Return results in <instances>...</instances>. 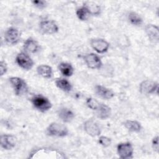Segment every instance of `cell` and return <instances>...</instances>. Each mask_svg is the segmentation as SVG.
<instances>
[{"label": "cell", "instance_id": "obj_1", "mask_svg": "<svg viewBox=\"0 0 159 159\" xmlns=\"http://www.w3.org/2000/svg\"><path fill=\"white\" fill-rule=\"evenodd\" d=\"M30 158H65L63 153L60 150L48 147L38 148L30 152Z\"/></svg>", "mask_w": 159, "mask_h": 159}, {"label": "cell", "instance_id": "obj_2", "mask_svg": "<svg viewBox=\"0 0 159 159\" xmlns=\"http://www.w3.org/2000/svg\"><path fill=\"white\" fill-rule=\"evenodd\" d=\"M46 132L49 136L58 137H65L68 134L67 127L65 125L57 122L51 123L47 127Z\"/></svg>", "mask_w": 159, "mask_h": 159}, {"label": "cell", "instance_id": "obj_3", "mask_svg": "<svg viewBox=\"0 0 159 159\" xmlns=\"http://www.w3.org/2000/svg\"><path fill=\"white\" fill-rule=\"evenodd\" d=\"M31 101L33 106L42 112L48 111L52 107L50 101L47 98L40 94L34 96Z\"/></svg>", "mask_w": 159, "mask_h": 159}, {"label": "cell", "instance_id": "obj_4", "mask_svg": "<svg viewBox=\"0 0 159 159\" xmlns=\"http://www.w3.org/2000/svg\"><path fill=\"white\" fill-rule=\"evenodd\" d=\"M9 81L16 95L21 96L27 93L28 91L27 85L22 78L19 77H11L9 78Z\"/></svg>", "mask_w": 159, "mask_h": 159}, {"label": "cell", "instance_id": "obj_5", "mask_svg": "<svg viewBox=\"0 0 159 159\" xmlns=\"http://www.w3.org/2000/svg\"><path fill=\"white\" fill-rule=\"evenodd\" d=\"M16 61L20 68L26 70H30L34 64L32 59L25 52L18 53L16 58Z\"/></svg>", "mask_w": 159, "mask_h": 159}, {"label": "cell", "instance_id": "obj_6", "mask_svg": "<svg viewBox=\"0 0 159 159\" xmlns=\"http://www.w3.org/2000/svg\"><path fill=\"white\" fill-rule=\"evenodd\" d=\"M158 89V83L146 80L140 83L139 85L140 92L144 94H150L153 93H157Z\"/></svg>", "mask_w": 159, "mask_h": 159}, {"label": "cell", "instance_id": "obj_7", "mask_svg": "<svg viewBox=\"0 0 159 159\" xmlns=\"http://www.w3.org/2000/svg\"><path fill=\"white\" fill-rule=\"evenodd\" d=\"M117 153L120 158L126 159L132 158L133 147L130 142L119 143L117 147Z\"/></svg>", "mask_w": 159, "mask_h": 159}, {"label": "cell", "instance_id": "obj_8", "mask_svg": "<svg viewBox=\"0 0 159 159\" xmlns=\"http://www.w3.org/2000/svg\"><path fill=\"white\" fill-rule=\"evenodd\" d=\"M20 32L14 27H9L4 34V39L6 42L10 45L17 44L20 40Z\"/></svg>", "mask_w": 159, "mask_h": 159}, {"label": "cell", "instance_id": "obj_9", "mask_svg": "<svg viewBox=\"0 0 159 159\" xmlns=\"http://www.w3.org/2000/svg\"><path fill=\"white\" fill-rule=\"evenodd\" d=\"M39 27L41 31L46 34H53L58 31L57 24L54 21L50 20L41 21Z\"/></svg>", "mask_w": 159, "mask_h": 159}, {"label": "cell", "instance_id": "obj_10", "mask_svg": "<svg viewBox=\"0 0 159 159\" xmlns=\"http://www.w3.org/2000/svg\"><path fill=\"white\" fill-rule=\"evenodd\" d=\"M84 131L91 137H96L100 135L101 129L99 125L93 120H88L84 123Z\"/></svg>", "mask_w": 159, "mask_h": 159}, {"label": "cell", "instance_id": "obj_11", "mask_svg": "<svg viewBox=\"0 0 159 159\" xmlns=\"http://www.w3.org/2000/svg\"><path fill=\"white\" fill-rule=\"evenodd\" d=\"M87 66L91 69H99L102 66V61L100 58L93 53H88L84 57Z\"/></svg>", "mask_w": 159, "mask_h": 159}, {"label": "cell", "instance_id": "obj_12", "mask_svg": "<svg viewBox=\"0 0 159 159\" xmlns=\"http://www.w3.org/2000/svg\"><path fill=\"white\" fill-rule=\"evenodd\" d=\"M90 43L92 48L99 53L106 52L109 47V43L102 39H93Z\"/></svg>", "mask_w": 159, "mask_h": 159}, {"label": "cell", "instance_id": "obj_13", "mask_svg": "<svg viewBox=\"0 0 159 159\" xmlns=\"http://www.w3.org/2000/svg\"><path fill=\"white\" fill-rule=\"evenodd\" d=\"M1 147L7 150L15 147L17 143V138L12 135L4 134L1 136Z\"/></svg>", "mask_w": 159, "mask_h": 159}, {"label": "cell", "instance_id": "obj_14", "mask_svg": "<svg viewBox=\"0 0 159 159\" xmlns=\"http://www.w3.org/2000/svg\"><path fill=\"white\" fill-rule=\"evenodd\" d=\"M145 32L148 39L154 42H158L159 40V30L158 26L153 24H147L145 28Z\"/></svg>", "mask_w": 159, "mask_h": 159}, {"label": "cell", "instance_id": "obj_15", "mask_svg": "<svg viewBox=\"0 0 159 159\" xmlns=\"http://www.w3.org/2000/svg\"><path fill=\"white\" fill-rule=\"evenodd\" d=\"M94 89L96 94L102 99H110L114 96V93L111 89L105 86L101 85H96Z\"/></svg>", "mask_w": 159, "mask_h": 159}, {"label": "cell", "instance_id": "obj_16", "mask_svg": "<svg viewBox=\"0 0 159 159\" xmlns=\"http://www.w3.org/2000/svg\"><path fill=\"white\" fill-rule=\"evenodd\" d=\"M59 118L64 122H70L75 117L73 112L67 107H61L57 111Z\"/></svg>", "mask_w": 159, "mask_h": 159}, {"label": "cell", "instance_id": "obj_17", "mask_svg": "<svg viewBox=\"0 0 159 159\" xmlns=\"http://www.w3.org/2000/svg\"><path fill=\"white\" fill-rule=\"evenodd\" d=\"M23 48L26 52L35 53L39 50L40 46L35 40L29 37L24 42Z\"/></svg>", "mask_w": 159, "mask_h": 159}, {"label": "cell", "instance_id": "obj_18", "mask_svg": "<svg viewBox=\"0 0 159 159\" xmlns=\"http://www.w3.org/2000/svg\"><path fill=\"white\" fill-rule=\"evenodd\" d=\"M96 114L98 118L102 120H105L109 118L111 114V109L108 106L100 104L98 109L96 110Z\"/></svg>", "mask_w": 159, "mask_h": 159}, {"label": "cell", "instance_id": "obj_19", "mask_svg": "<svg viewBox=\"0 0 159 159\" xmlns=\"http://www.w3.org/2000/svg\"><path fill=\"white\" fill-rule=\"evenodd\" d=\"M37 71L38 74L45 78H50L52 76V68L47 65H41L37 66Z\"/></svg>", "mask_w": 159, "mask_h": 159}, {"label": "cell", "instance_id": "obj_20", "mask_svg": "<svg viewBox=\"0 0 159 159\" xmlns=\"http://www.w3.org/2000/svg\"><path fill=\"white\" fill-rule=\"evenodd\" d=\"M125 127L129 131L132 132H139L141 130V124L137 120H127L124 123Z\"/></svg>", "mask_w": 159, "mask_h": 159}, {"label": "cell", "instance_id": "obj_21", "mask_svg": "<svg viewBox=\"0 0 159 159\" xmlns=\"http://www.w3.org/2000/svg\"><path fill=\"white\" fill-rule=\"evenodd\" d=\"M58 69L61 73L66 77H70L73 74V68L71 66V64L65 63V62H62L59 64L58 65Z\"/></svg>", "mask_w": 159, "mask_h": 159}, {"label": "cell", "instance_id": "obj_22", "mask_svg": "<svg viewBox=\"0 0 159 159\" xmlns=\"http://www.w3.org/2000/svg\"><path fill=\"white\" fill-rule=\"evenodd\" d=\"M84 6L87 9L89 13L91 15H99L101 12L100 6L93 2H86L84 3Z\"/></svg>", "mask_w": 159, "mask_h": 159}, {"label": "cell", "instance_id": "obj_23", "mask_svg": "<svg viewBox=\"0 0 159 159\" xmlns=\"http://www.w3.org/2000/svg\"><path fill=\"white\" fill-rule=\"evenodd\" d=\"M55 84L59 89L65 92H69L72 89V86L71 83L68 80L65 79H57L55 81Z\"/></svg>", "mask_w": 159, "mask_h": 159}, {"label": "cell", "instance_id": "obj_24", "mask_svg": "<svg viewBox=\"0 0 159 159\" xmlns=\"http://www.w3.org/2000/svg\"><path fill=\"white\" fill-rule=\"evenodd\" d=\"M128 18H129L130 22L132 25L139 26V25H140L142 23V17L139 16V14H138L137 13H136L135 12H130L129 14Z\"/></svg>", "mask_w": 159, "mask_h": 159}, {"label": "cell", "instance_id": "obj_25", "mask_svg": "<svg viewBox=\"0 0 159 159\" xmlns=\"http://www.w3.org/2000/svg\"><path fill=\"white\" fill-rule=\"evenodd\" d=\"M76 14L78 18L82 21L86 20L90 15L88 11L84 6H83V7L78 9L76 10Z\"/></svg>", "mask_w": 159, "mask_h": 159}, {"label": "cell", "instance_id": "obj_26", "mask_svg": "<svg viewBox=\"0 0 159 159\" xmlns=\"http://www.w3.org/2000/svg\"><path fill=\"white\" fill-rule=\"evenodd\" d=\"M86 104L89 108H90L92 110L96 111L98 109V106H99L100 103L98 101L92 98H88L86 99Z\"/></svg>", "mask_w": 159, "mask_h": 159}, {"label": "cell", "instance_id": "obj_27", "mask_svg": "<svg viewBox=\"0 0 159 159\" xmlns=\"http://www.w3.org/2000/svg\"><path fill=\"white\" fill-rule=\"evenodd\" d=\"M98 141L99 143L104 147H107L111 144V139L106 136H101Z\"/></svg>", "mask_w": 159, "mask_h": 159}, {"label": "cell", "instance_id": "obj_28", "mask_svg": "<svg viewBox=\"0 0 159 159\" xmlns=\"http://www.w3.org/2000/svg\"><path fill=\"white\" fill-rule=\"evenodd\" d=\"M32 3L38 9H44L47 6V2L45 1L42 0H34L32 1Z\"/></svg>", "mask_w": 159, "mask_h": 159}, {"label": "cell", "instance_id": "obj_29", "mask_svg": "<svg viewBox=\"0 0 159 159\" xmlns=\"http://www.w3.org/2000/svg\"><path fill=\"white\" fill-rule=\"evenodd\" d=\"M7 71V65L5 61L3 60L1 61L0 62V75L3 76Z\"/></svg>", "mask_w": 159, "mask_h": 159}, {"label": "cell", "instance_id": "obj_30", "mask_svg": "<svg viewBox=\"0 0 159 159\" xmlns=\"http://www.w3.org/2000/svg\"><path fill=\"white\" fill-rule=\"evenodd\" d=\"M152 147L155 151L158 152V136L157 135L152 139Z\"/></svg>", "mask_w": 159, "mask_h": 159}]
</instances>
